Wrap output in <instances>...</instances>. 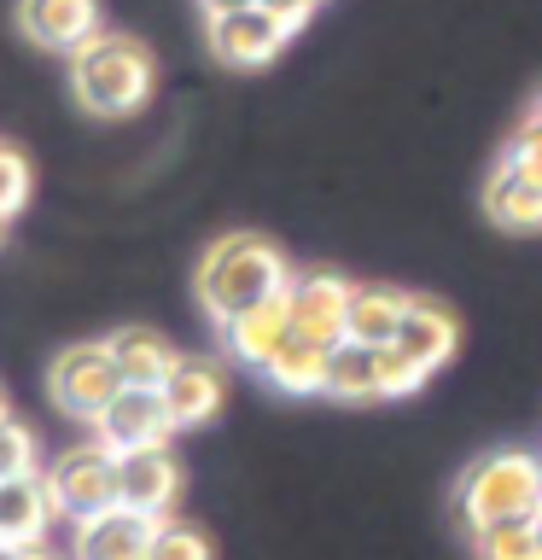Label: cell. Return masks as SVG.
I'll return each mask as SVG.
<instances>
[{
  "instance_id": "obj_22",
  "label": "cell",
  "mask_w": 542,
  "mask_h": 560,
  "mask_svg": "<svg viewBox=\"0 0 542 560\" xmlns=\"http://www.w3.org/2000/svg\"><path fill=\"white\" fill-rule=\"evenodd\" d=\"M146 560H210V537L199 525H181V520H157L152 532V549Z\"/></svg>"
},
{
  "instance_id": "obj_24",
  "label": "cell",
  "mask_w": 542,
  "mask_h": 560,
  "mask_svg": "<svg viewBox=\"0 0 542 560\" xmlns=\"http://www.w3.org/2000/svg\"><path fill=\"white\" fill-rule=\"evenodd\" d=\"M426 380H432L426 368H420L414 357H402L397 345H385V350H379V397H414Z\"/></svg>"
},
{
  "instance_id": "obj_4",
  "label": "cell",
  "mask_w": 542,
  "mask_h": 560,
  "mask_svg": "<svg viewBox=\"0 0 542 560\" xmlns=\"http://www.w3.org/2000/svg\"><path fill=\"white\" fill-rule=\"evenodd\" d=\"M47 490H52L59 520H70V525H82V520L105 514V508H117V450H105L99 438L70 444L59 462L47 467Z\"/></svg>"
},
{
  "instance_id": "obj_15",
  "label": "cell",
  "mask_w": 542,
  "mask_h": 560,
  "mask_svg": "<svg viewBox=\"0 0 542 560\" xmlns=\"http://www.w3.org/2000/svg\"><path fill=\"white\" fill-rule=\"evenodd\" d=\"M455 339H461V327H455V315L437 304V298H409L402 327H397V350H402V357H414L426 374H437V368L455 357Z\"/></svg>"
},
{
  "instance_id": "obj_3",
  "label": "cell",
  "mask_w": 542,
  "mask_h": 560,
  "mask_svg": "<svg viewBox=\"0 0 542 560\" xmlns=\"http://www.w3.org/2000/svg\"><path fill=\"white\" fill-rule=\"evenodd\" d=\"M542 508V462L531 450H496L472 462L455 485V514L472 537L490 525H525Z\"/></svg>"
},
{
  "instance_id": "obj_23",
  "label": "cell",
  "mask_w": 542,
  "mask_h": 560,
  "mask_svg": "<svg viewBox=\"0 0 542 560\" xmlns=\"http://www.w3.org/2000/svg\"><path fill=\"white\" fill-rule=\"evenodd\" d=\"M24 472H42L35 467V432L24 420H0V479H24Z\"/></svg>"
},
{
  "instance_id": "obj_11",
  "label": "cell",
  "mask_w": 542,
  "mask_h": 560,
  "mask_svg": "<svg viewBox=\"0 0 542 560\" xmlns=\"http://www.w3.org/2000/svg\"><path fill=\"white\" fill-rule=\"evenodd\" d=\"M17 30L35 47L76 52L99 35V0H17Z\"/></svg>"
},
{
  "instance_id": "obj_9",
  "label": "cell",
  "mask_w": 542,
  "mask_h": 560,
  "mask_svg": "<svg viewBox=\"0 0 542 560\" xmlns=\"http://www.w3.org/2000/svg\"><path fill=\"white\" fill-rule=\"evenodd\" d=\"M175 497H181V462L169 455V444L117 455V502L122 508L164 520L169 508H175Z\"/></svg>"
},
{
  "instance_id": "obj_25",
  "label": "cell",
  "mask_w": 542,
  "mask_h": 560,
  "mask_svg": "<svg viewBox=\"0 0 542 560\" xmlns=\"http://www.w3.org/2000/svg\"><path fill=\"white\" fill-rule=\"evenodd\" d=\"M24 199H30V164L17 147L0 140V222H12L24 210Z\"/></svg>"
},
{
  "instance_id": "obj_27",
  "label": "cell",
  "mask_w": 542,
  "mask_h": 560,
  "mask_svg": "<svg viewBox=\"0 0 542 560\" xmlns=\"http://www.w3.org/2000/svg\"><path fill=\"white\" fill-rule=\"evenodd\" d=\"M262 7H269V12H280L292 30H304V24H309V12L321 7V0H262Z\"/></svg>"
},
{
  "instance_id": "obj_19",
  "label": "cell",
  "mask_w": 542,
  "mask_h": 560,
  "mask_svg": "<svg viewBox=\"0 0 542 560\" xmlns=\"http://www.w3.org/2000/svg\"><path fill=\"white\" fill-rule=\"evenodd\" d=\"M262 380H269L274 392H286V397H321L327 392V345L292 332V339L274 350V362L262 368Z\"/></svg>"
},
{
  "instance_id": "obj_10",
  "label": "cell",
  "mask_w": 542,
  "mask_h": 560,
  "mask_svg": "<svg viewBox=\"0 0 542 560\" xmlns=\"http://www.w3.org/2000/svg\"><path fill=\"white\" fill-rule=\"evenodd\" d=\"M152 532H157L152 514H134V508L117 502V508H105V514L76 525V537H70V560H146Z\"/></svg>"
},
{
  "instance_id": "obj_14",
  "label": "cell",
  "mask_w": 542,
  "mask_h": 560,
  "mask_svg": "<svg viewBox=\"0 0 542 560\" xmlns=\"http://www.w3.org/2000/svg\"><path fill=\"white\" fill-rule=\"evenodd\" d=\"M484 217L507 228V234H531L542 228V182L531 170H519L514 158H502L484 182Z\"/></svg>"
},
{
  "instance_id": "obj_1",
  "label": "cell",
  "mask_w": 542,
  "mask_h": 560,
  "mask_svg": "<svg viewBox=\"0 0 542 560\" xmlns=\"http://www.w3.org/2000/svg\"><path fill=\"white\" fill-rule=\"evenodd\" d=\"M286 287H292V262L262 234H227L199 262V304L216 327H227L234 315L257 310V304H269Z\"/></svg>"
},
{
  "instance_id": "obj_20",
  "label": "cell",
  "mask_w": 542,
  "mask_h": 560,
  "mask_svg": "<svg viewBox=\"0 0 542 560\" xmlns=\"http://www.w3.org/2000/svg\"><path fill=\"white\" fill-rule=\"evenodd\" d=\"M332 402H374L379 397V350H367L356 339L327 350V392Z\"/></svg>"
},
{
  "instance_id": "obj_30",
  "label": "cell",
  "mask_w": 542,
  "mask_h": 560,
  "mask_svg": "<svg viewBox=\"0 0 542 560\" xmlns=\"http://www.w3.org/2000/svg\"><path fill=\"white\" fill-rule=\"evenodd\" d=\"M12 415V402H7V385H0V420H7Z\"/></svg>"
},
{
  "instance_id": "obj_18",
  "label": "cell",
  "mask_w": 542,
  "mask_h": 560,
  "mask_svg": "<svg viewBox=\"0 0 542 560\" xmlns=\"http://www.w3.org/2000/svg\"><path fill=\"white\" fill-rule=\"evenodd\" d=\"M402 310H409V292L397 287H350V339L367 350L397 345Z\"/></svg>"
},
{
  "instance_id": "obj_2",
  "label": "cell",
  "mask_w": 542,
  "mask_h": 560,
  "mask_svg": "<svg viewBox=\"0 0 542 560\" xmlns=\"http://www.w3.org/2000/svg\"><path fill=\"white\" fill-rule=\"evenodd\" d=\"M152 82L157 65L134 35L99 30L87 47L70 52V88H76V105L94 117H134L152 100Z\"/></svg>"
},
{
  "instance_id": "obj_31",
  "label": "cell",
  "mask_w": 542,
  "mask_h": 560,
  "mask_svg": "<svg viewBox=\"0 0 542 560\" xmlns=\"http://www.w3.org/2000/svg\"><path fill=\"white\" fill-rule=\"evenodd\" d=\"M531 117H537V122H542V100H537V105H531Z\"/></svg>"
},
{
  "instance_id": "obj_5",
  "label": "cell",
  "mask_w": 542,
  "mask_h": 560,
  "mask_svg": "<svg viewBox=\"0 0 542 560\" xmlns=\"http://www.w3.org/2000/svg\"><path fill=\"white\" fill-rule=\"evenodd\" d=\"M122 392V374L111 362L105 345H70L52 357V374H47V397L52 409L70 415V420H99L105 402Z\"/></svg>"
},
{
  "instance_id": "obj_17",
  "label": "cell",
  "mask_w": 542,
  "mask_h": 560,
  "mask_svg": "<svg viewBox=\"0 0 542 560\" xmlns=\"http://www.w3.org/2000/svg\"><path fill=\"white\" fill-rule=\"evenodd\" d=\"M105 350H111L122 385H164L169 368L181 362V350H175L157 327H117L111 339H105Z\"/></svg>"
},
{
  "instance_id": "obj_13",
  "label": "cell",
  "mask_w": 542,
  "mask_h": 560,
  "mask_svg": "<svg viewBox=\"0 0 542 560\" xmlns=\"http://www.w3.org/2000/svg\"><path fill=\"white\" fill-rule=\"evenodd\" d=\"M292 339V310H286V292L269 298V304H257V310H245L234 315V322L222 327V345H227V357L245 362V368H269L274 362V350Z\"/></svg>"
},
{
  "instance_id": "obj_7",
  "label": "cell",
  "mask_w": 542,
  "mask_h": 560,
  "mask_svg": "<svg viewBox=\"0 0 542 560\" xmlns=\"http://www.w3.org/2000/svg\"><path fill=\"white\" fill-rule=\"evenodd\" d=\"M292 24L269 7H245L227 18H210V52L234 70H262L269 59H280V47L292 42Z\"/></svg>"
},
{
  "instance_id": "obj_21",
  "label": "cell",
  "mask_w": 542,
  "mask_h": 560,
  "mask_svg": "<svg viewBox=\"0 0 542 560\" xmlns=\"http://www.w3.org/2000/svg\"><path fill=\"white\" fill-rule=\"evenodd\" d=\"M479 560H542V532L531 520L525 525H490V532L472 537Z\"/></svg>"
},
{
  "instance_id": "obj_33",
  "label": "cell",
  "mask_w": 542,
  "mask_h": 560,
  "mask_svg": "<svg viewBox=\"0 0 542 560\" xmlns=\"http://www.w3.org/2000/svg\"><path fill=\"white\" fill-rule=\"evenodd\" d=\"M0 234H7V222H0Z\"/></svg>"
},
{
  "instance_id": "obj_16",
  "label": "cell",
  "mask_w": 542,
  "mask_h": 560,
  "mask_svg": "<svg viewBox=\"0 0 542 560\" xmlns=\"http://www.w3.org/2000/svg\"><path fill=\"white\" fill-rule=\"evenodd\" d=\"M157 392H164L175 427H204V420L222 409V368L210 357H181Z\"/></svg>"
},
{
  "instance_id": "obj_32",
  "label": "cell",
  "mask_w": 542,
  "mask_h": 560,
  "mask_svg": "<svg viewBox=\"0 0 542 560\" xmlns=\"http://www.w3.org/2000/svg\"><path fill=\"white\" fill-rule=\"evenodd\" d=\"M531 525H537V532H542V508H537V520H531Z\"/></svg>"
},
{
  "instance_id": "obj_6",
  "label": "cell",
  "mask_w": 542,
  "mask_h": 560,
  "mask_svg": "<svg viewBox=\"0 0 542 560\" xmlns=\"http://www.w3.org/2000/svg\"><path fill=\"white\" fill-rule=\"evenodd\" d=\"M169 432H175V420H169V402L157 385H122V392L105 402V415L94 420V438L117 455L169 444Z\"/></svg>"
},
{
  "instance_id": "obj_12",
  "label": "cell",
  "mask_w": 542,
  "mask_h": 560,
  "mask_svg": "<svg viewBox=\"0 0 542 560\" xmlns=\"http://www.w3.org/2000/svg\"><path fill=\"white\" fill-rule=\"evenodd\" d=\"M52 520H59V508H52L47 472L0 479V542H12V549H35V542H47Z\"/></svg>"
},
{
  "instance_id": "obj_8",
  "label": "cell",
  "mask_w": 542,
  "mask_h": 560,
  "mask_svg": "<svg viewBox=\"0 0 542 560\" xmlns=\"http://www.w3.org/2000/svg\"><path fill=\"white\" fill-rule=\"evenodd\" d=\"M286 310H292V332H304L315 345L332 350L350 339V280H339V275H327V269L292 275Z\"/></svg>"
},
{
  "instance_id": "obj_26",
  "label": "cell",
  "mask_w": 542,
  "mask_h": 560,
  "mask_svg": "<svg viewBox=\"0 0 542 560\" xmlns=\"http://www.w3.org/2000/svg\"><path fill=\"white\" fill-rule=\"evenodd\" d=\"M502 158H514L519 170H531L537 182H542V122L537 117H525L519 129H514V140H507V152Z\"/></svg>"
},
{
  "instance_id": "obj_28",
  "label": "cell",
  "mask_w": 542,
  "mask_h": 560,
  "mask_svg": "<svg viewBox=\"0 0 542 560\" xmlns=\"http://www.w3.org/2000/svg\"><path fill=\"white\" fill-rule=\"evenodd\" d=\"M204 18H227V12H245V7H262V0H199Z\"/></svg>"
},
{
  "instance_id": "obj_29",
  "label": "cell",
  "mask_w": 542,
  "mask_h": 560,
  "mask_svg": "<svg viewBox=\"0 0 542 560\" xmlns=\"http://www.w3.org/2000/svg\"><path fill=\"white\" fill-rule=\"evenodd\" d=\"M0 560H52L47 542H35V549H12V542H0Z\"/></svg>"
}]
</instances>
